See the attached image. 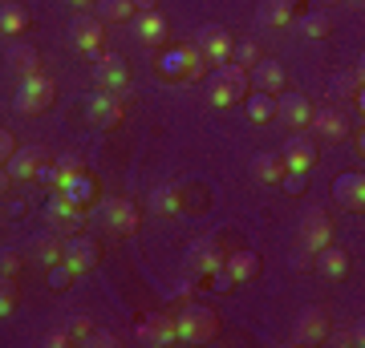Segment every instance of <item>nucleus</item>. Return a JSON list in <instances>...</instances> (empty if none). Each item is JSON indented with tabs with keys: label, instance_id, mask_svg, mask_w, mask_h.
<instances>
[{
	"label": "nucleus",
	"instance_id": "29",
	"mask_svg": "<svg viewBox=\"0 0 365 348\" xmlns=\"http://www.w3.org/2000/svg\"><path fill=\"white\" fill-rule=\"evenodd\" d=\"M0 33H4V37L29 33V9L25 4H16V0H4V4H0Z\"/></svg>",
	"mask_w": 365,
	"mask_h": 348
},
{
	"label": "nucleus",
	"instance_id": "45",
	"mask_svg": "<svg viewBox=\"0 0 365 348\" xmlns=\"http://www.w3.org/2000/svg\"><path fill=\"white\" fill-rule=\"evenodd\" d=\"M276 186H284L288 194H300V191H304V174H292V170H284V179L276 182Z\"/></svg>",
	"mask_w": 365,
	"mask_h": 348
},
{
	"label": "nucleus",
	"instance_id": "4",
	"mask_svg": "<svg viewBox=\"0 0 365 348\" xmlns=\"http://www.w3.org/2000/svg\"><path fill=\"white\" fill-rule=\"evenodd\" d=\"M53 102H57V85H53L49 73H29V78H21V90H16V114L37 117V114H45Z\"/></svg>",
	"mask_w": 365,
	"mask_h": 348
},
{
	"label": "nucleus",
	"instance_id": "50",
	"mask_svg": "<svg viewBox=\"0 0 365 348\" xmlns=\"http://www.w3.org/2000/svg\"><path fill=\"white\" fill-rule=\"evenodd\" d=\"M349 4H361V0H349Z\"/></svg>",
	"mask_w": 365,
	"mask_h": 348
},
{
	"label": "nucleus",
	"instance_id": "23",
	"mask_svg": "<svg viewBox=\"0 0 365 348\" xmlns=\"http://www.w3.org/2000/svg\"><path fill=\"white\" fill-rule=\"evenodd\" d=\"M223 275L232 284H248V280L260 275V255L256 251H232V255L223 259Z\"/></svg>",
	"mask_w": 365,
	"mask_h": 348
},
{
	"label": "nucleus",
	"instance_id": "7",
	"mask_svg": "<svg viewBox=\"0 0 365 348\" xmlns=\"http://www.w3.org/2000/svg\"><path fill=\"white\" fill-rule=\"evenodd\" d=\"M86 117H90L93 126H102V130H110V126H118L122 117H126V97L122 93H106V90H98L86 102Z\"/></svg>",
	"mask_w": 365,
	"mask_h": 348
},
{
	"label": "nucleus",
	"instance_id": "36",
	"mask_svg": "<svg viewBox=\"0 0 365 348\" xmlns=\"http://www.w3.org/2000/svg\"><path fill=\"white\" fill-rule=\"evenodd\" d=\"M61 251H66V243H61L57 235H37V243H33V255H37L45 268L61 263Z\"/></svg>",
	"mask_w": 365,
	"mask_h": 348
},
{
	"label": "nucleus",
	"instance_id": "31",
	"mask_svg": "<svg viewBox=\"0 0 365 348\" xmlns=\"http://www.w3.org/2000/svg\"><path fill=\"white\" fill-rule=\"evenodd\" d=\"M244 105H248V117L256 122V126H264V122H272V117H276V97H272V93L248 90V97H244Z\"/></svg>",
	"mask_w": 365,
	"mask_h": 348
},
{
	"label": "nucleus",
	"instance_id": "48",
	"mask_svg": "<svg viewBox=\"0 0 365 348\" xmlns=\"http://www.w3.org/2000/svg\"><path fill=\"white\" fill-rule=\"evenodd\" d=\"M9 182H13V174H9V170H4V162H0V194L9 191Z\"/></svg>",
	"mask_w": 365,
	"mask_h": 348
},
{
	"label": "nucleus",
	"instance_id": "47",
	"mask_svg": "<svg viewBox=\"0 0 365 348\" xmlns=\"http://www.w3.org/2000/svg\"><path fill=\"white\" fill-rule=\"evenodd\" d=\"M134 13H150V9H158V0H130Z\"/></svg>",
	"mask_w": 365,
	"mask_h": 348
},
{
	"label": "nucleus",
	"instance_id": "17",
	"mask_svg": "<svg viewBox=\"0 0 365 348\" xmlns=\"http://www.w3.org/2000/svg\"><path fill=\"white\" fill-rule=\"evenodd\" d=\"M223 259H227V251H223L215 239H195L191 243V268H195V275H215V271L223 268Z\"/></svg>",
	"mask_w": 365,
	"mask_h": 348
},
{
	"label": "nucleus",
	"instance_id": "3",
	"mask_svg": "<svg viewBox=\"0 0 365 348\" xmlns=\"http://www.w3.org/2000/svg\"><path fill=\"white\" fill-rule=\"evenodd\" d=\"M175 336H179V344H207L220 336V312L203 308V304H187L175 316Z\"/></svg>",
	"mask_w": 365,
	"mask_h": 348
},
{
	"label": "nucleus",
	"instance_id": "8",
	"mask_svg": "<svg viewBox=\"0 0 365 348\" xmlns=\"http://www.w3.org/2000/svg\"><path fill=\"white\" fill-rule=\"evenodd\" d=\"M102 219H106V227L114 235H134L138 231V206L130 203V199H118V194H110V199H102Z\"/></svg>",
	"mask_w": 365,
	"mask_h": 348
},
{
	"label": "nucleus",
	"instance_id": "33",
	"mask_svg": "<svg viewBox=\"0 0 365 348\" xmlns=\"http://www.w3.org/2000/svg\"><path fill=\"white\" fill-rule=\"evenodd\" d=\"M9 65H13L21 78H29V73H41V53L33 49V45H13V49H9Z\"/></svg>",
	"mask_w": 365,
	"mask_h": 348
},
{
	"label": "nucleus",
	"instance_id": "41",
	"mask_svg": "<svg viewBox=\"0 0 365 348\" xmlns=\"http://www.w3.org/2000/svg\"><path fill=\"white\" fill-rule=\"evenodd\" d=\"M81 344H90V348H114V344H118V336L110 332V328H98V324H93L90 336H86Z\"/></svg>",
	"mask_w": 365,
	"mask_h": 348
},
{
	"label": "nucleus",
	"instance_id": "6",
	"mask_svg": "<svg viewBox=\"0 0 365 348\" xmlns=\"http://www.w3.org/2000/svg\"><path fill=\"white\" fill-rule=\"evenodd\" d=\"M191 45L203 53V61L220 69V65L232 61V45H235V41H232V33H227L223 25H215V21H211V25H203L195 33V41H191Z\"/></svg>",
	"mask_w": 365,
	"mask_h": 348
},
{
	"label": "nucleus",
	"instance_id": "27",
	"mask_svg": "<svg viewBox=\"0 0 365 348\" xmlns=\"http://www.w3.org/2000/svg\"><path fill=\"white\" fill-rule=\"evenodd\" d=\"M61 194H66V199H69L73 206H81V211H86V206H90L93 199H98V182H93L90 170H78V174H73V179H69L66 186H61Z\"/></svg>",
	"mask_w": 365,
	"mask_h": 348
},
{
	"label": "nucleus",
	"instance_id": "26",
	"mask_svg": "<svg viewBox=\"0 0 365 348\" xmlns=\"http://www.w3.org/2000/svg\"><path fill=\"white\" fill-rule=\"evenodd\" d=\"M191 206V199L182 194V186H155L150 191V211L155 215H182Z\"/></svg>",
	"mask_w": 365,
	"mask_h": 348
},
{
	"label": "nucleus",
	"instance_id": "44",
	"mask_svg": "<svg viewBox=\"0 0 365 348\" xmlns=\"http://www.w3.org/2000/svg\"><path fill=\"white\" fill-rule=\"evenodd\" d=\"M90 328H93V320L86 316V312H78V316L69 320V332H73V340H86V336H90Z\"/></svg>",
	"mask_w": 365,
	"mask_h": 348
},
{
	"label": "nucleus",
	"instance_id": "25",
	"mask_svg": "<svg viewBox=\"0 0 365 348\" xmlns=\"http://www.w3.org/2000/svg\"><path fill=\"white\" fill-rule=\"evenodd\" d=\"M134 33H138V41L143 45H163L167 41V16L158 13V9H150V13H134Z\"/></svg>",
	"mask_w": 365,
	"mask_h": 348
},
{
	"label": "nucleus",
	"instance_id": "19",
	"mask_svg": "<svg viewBox=\"0 0 365 348\" xmlns=\"http://www.w3.org/2000/svg\"><path fill=\"white\" fill-rule=\"evenodd\" d=\"M78 170H86V167H81V158L78 154H66V158H53V162H45V167L37 170V179L45 182L49 191H61V186H66Z\"/></svg>",
	"mask_w": 365,
	"mask_h": 348
},
{
	"label": "nucleus",
	"instance_id": "32",
	"mask_svg": "<svg viewBox=\"0 0 365 348\" xmlns=\"http://www.w3.org/2000/svg\"><path fill=\"white\" fill-rule=\"evenodd\" d=\"M361 81H365V69H361V65H353L349 73H341V78L333 81V93H337V97L357 102V110H361Z\"/></svg>",
	"mask_w": 365,
	"mask_h": 348
},
{
	"label": "nucleus",
	"instance_id": "40",
	"mask_svg": "<svg viewBox=\"0 0 365 348\" xmlns=\"http://www.w3.org/2000/svg\"><path fill=\"white\" fill-rule=\"evenodd\" d=\"M41 344L45 348H69V344H78V340H73V332H69V324H61V328H49Z\"/></svg>",
	"mask_w": 365,
	"mask_h": 348
},
{
	"label": "nucleus",
	"instance_id": "37",
	"mask_svg": "<svg viewBox=\"0 0 365 348\" xmlns=\"http://www.w3.org/2000/svg\"><path fill=\"white\" fill-rule=\"evenodd\" d=\"M232 61L244 65V69H252V65L260 61V45H256V41H235L232 45Z\"/></svg>",
	"mask_w": 365,
	"mask_h": 348
},
{
	"label": "nucleus",
	"instance_id": "9",
	"mask_svg": "<svg viewBox=\"0 0 365 348\" xmlns=\"http://www.w3.org/2000/svg\"><path fill=\"white\" fill-rule=\"evenodd\" d=\"M329 243H333V223L325 219V211H309L300 219V255H317Z\"/></svg>",
	"mask_w": 365,
	"mask_h": 348
},
{
	"label": "nucleus",
	"instance_id": "30",
	"mask_svg": "<svg viewBox=\"0 0 365 348\" xmlns=\"http://www.w3.org/2000/svg\"><path fill=\"white\" fill-rule=\"evenodd\" d=\"M98 21L102 25H130L134 4L130 0H98Z\"/></svg>",
	"mask_w": 365,
	"mask_h": 348
},
{
	"label": "nucleus",
	"instance_id": "20",
	"mask_svg": "<svg viewBox=\"0 0 365 348\" xmlns=\"http://www.w3.org/2000/svg\"><path fill=\"white\" fill-rule=\"evenodd\" d=\"M102 41H106V25L98 16H78L73 21V45H78V53L93 57V53L102 49Z\"/></svg>",
	"mask_w": 365,
	"mask_h": 348
},
{
	"label": "nucleus",
	"instance_id": "22",
	"mask_svg": "<svg viewBox=\"0 0 365 348\" xmlns=\"http://www.w3.org/2000/svg\"><path fill=\"white\" fill-rule=\"evenodd\" d=\"M309 126H313L321 138H333V142H337V138H345V134H349V117L341 114L337 105H325V110H313Z\"/></svg>",
	"mask_w": 365,
	"mask_h": 348
},
{
	"label": "nucleus",
	"instance_id": "34",
	"mask_svg": "<svg viewBox=\"0 0 365 348\" xmlns=\"http://www.w3.org/2000/svg\"><path fill=\"white\" fill-rule=\"evenodd\" d=\"M297 28L304 33V37H313V41H325L329 33H333V21H329L325 13H300V16H297Z\"/></svg>",
	"mask_w": 365,
	"mask_h": 348
},
{
	"label": "nucleus",
	"instance_id": "14",
	"mask_svg": "<svg viewBox=\"0 0 365 348\" xmlns=\"http://www.w3.org/2000/svg\"><path fill=\"white\" fill-rule=\"evenodd\" d=\"M292 340H297V344H325V340H329V316H325V308H304V312H300L297 328H292Z\"/></svg>",
	"mask_w": 365,
	"mask_h": 348
},
{
	"label": "nucleus",
	"instance_id": "39",
	"mask_svg": "<svg viewBox=\"0 0 365 348\" xmlns=\"http://www.w3.org/2000/svg\"><path fill=\"white\" fill-rule=\"evenodd\" d=\"M21 268H25V259H21V251H13V247H4V251H0V275H9V280H16V275H21Z\"/></svg>",
	"mask_w": 365,
	"mask_h": 348
},
{
	"label": "nucleus",
	"instance_id": "38",
	"mask_svg": "<svg viewBox=\"0 0 365 348\" xmlns=\"http://www.w3.org/2000/svg\"><path fill=\"white\" fill-rule=\"evenodd\" d=\"M16 312V280L0 275V320H9Z\"/></svg>",
	"mask_w": 365,
	"mask_h": 348
},
{
	"label": "nucleus",
	"instance_id": "28",
	"mask_svg": "<svg viewBox=\"0 0 365 348\" xmlns=\"http://www.w3.org/2000/svg\"><path fill=\"white\" fill-rule=\"evenodd\" d=\"M317 271H321V275H329V280H341V275H345V271H349V251H341V247H321V251H317Z\"/></svg>",
	"mask_w": 365,
	"mask_h": 348
},
{
	"label": "nucleus",
	"instance_id": "46",
	"mask_svg": "<svg viewBox=\"0 0 365 348\" xmlns=\"http://www.w3.org/2000/svg\"><path fill=\"white\" fill-rule=\"evenodd\" d=\"M13 150H16L13 130H0V162H9V158H13Z\"/></svg>",
	"mask_w": 365,
	"mask_h": 348
},
{
	"label": "nucleus",
	"instance_id": "16",
	"mask_svg": "<svg viewBox=\"0 0 365 348\" xmlns=\"http://www.w3.org/2000/svg\"><path fill=\"white\" fill-rule=\"evenodd\" d=\"M138 340L150 344V348L179 344V336H175V316H143V320H138Z\"/></svg>",
	"mask_w": 365,
	"mask_h": 348
},
{
	"label": "nucleus",
	"instance_id": "18",
	"mask_svg": "<svg viewBox=\"0 0 365 348\" xmlns=\"http://www.w3.org/2000/svg\"><path fill=\"white\" fill-rule=\"evenodd\" d=\"M333 199H337L345 211H361V206H365V179H361V170H345V174L333 182Z\"/></svg>",
	"mask_w": 365,
	"mask_h": 348
},
{
	"label": "nucleus",
	"instance_id": "43",
	"mask_svg": "<svg viewBox=\"0 0 365 348\" xmlns=\"http://www.w3.org/2000/svg\"><path fill=\"white\" fill-rule=\"evenodd\" d=\"M69 284H73V271H69L66 263H53V268H49V288L61 292V288H69Z\"/></svg>",
	"mask_w": 365,
	"mask_h": 348
},
{
	"label": "nucleus",
	"instance_id": "15",
	"mask_svg": "<svg viewBox=\"0 0 365 348\" xmlns=\"http://www.w3.org/2000/svg\"><path fill=\"white\" fill-rule=\"evenodd\" d=\"M280 162H284V170H292V174H309V170H313V162H317V142L309 138V134L288 138Z\"/></svg>",
	"mask_w": 365,
	"mask_h": 348
},
{
	"label": "nucleus",
	"instance_id": "35",
	"mask_svg": "<svg viewBox=\"0 0 365 348\" xmlns=\"http://www.w3.org/2000/svg\"><path fill=\"white\" fill-rule=\"evenodd\" d=\"M252 174L260 182H280L284 179V162H280V154H256V162H252Z\"/></svg>",
	"mask_w": 365,
	"mask_h": 348
},
{
	"label": "nucleus",
	"instance_id": "49",
	"mask_svg": "<svg viewBox=\"0 0 365 348\" xmlns=\"http://www.w3.org/2000/svg\"><path fill=\"white\" fill-rule=\"evenodd\" d=\"M69 4H78V9H86V4H98V0H69Z\"/></svg>",
	"mask_w": 365,
	"mask_h": 348
},
{
	"label": "nucleus",
	"instance_id": "5",
	"mask_svg": "<svg viewBox=\"0 0 365 348\" xmlns=\"http://www.w3.org/2000/svg\"><path fill=\"white\" fill-rule=\"evenodd\" d=\"M90 61H93V81H98V90L122 93V97H126V90H130V69H126V61H122L118 53H106V49H98Z\"/></svg>",
	"mask_w": 365,
	"mask_h": 348
},
{
	"label": "nucleus",
	"instance_id": "24",
	"mask_svg": "<svg viewBox=\"0 0 365 348\" xmlns=\"http://www.w3.org/2000/svg\"><path fill=\"white\" fill-rule=\"evenodd\" d=\"M292 16H297V4H292V0H260L256 25L260 28H284V25H292Z\"/></svg>",
	"mask_w": 365,
	"mask_h": 348
},
{
	"label": "nucleus",
	"instance_id": "21",
	"mask_svg": "<svg viewBox=\"0 0 365 348\" xmlns=\"http://www.w3.org/2000/svg\"><path fill=\"white\" fill-rule=\"evenodd\" d=\"M49 162V154L45 150H13V158L4 162V170L13 174V182H33L37 179V170Z\"/></svg>",
	"mask_w": 365,
	"mask_h": 348
},
{
	"label": "nucleus",
	"instance_id": "42",
	"mask_svg": "<svg viewBox=\"0 0 365 348\" xmlns=\"http://www.w3.org/2000/svg\"><path fill=\"white\" fill-rule=\"evenodd\" d=\"M329 340L333 344H365V332H361V324H353V328H345V332H329Z\"/></svg>",
	"mask_w": 365,
	"mask_h": 348
},
{
	"label": "nucleus",
	"instance_id": "1",
	"mask_svg": "<svg viewBox=\"0 0 365 348\" xmlns=\"http://www.w3.org/2000/svg\"><path fill=\"white\" fill-rule=\"evenodd\" d=\"M248 90H252V85H248V69H244V65H235V61H227V65H220V69L211 73L207 102L215 105V110H227V105L244 102Z\"/></svg>",
	"mask_w": 365,
	"mask_h": 348
},
{
	"label": "nucleus",
	"instance_id": "12",
	"mask_svg": "<svg viewBox=\"0 0 365 348\" xmlns=\"http://www.w3.org/2000/svg\"><path fill=\"white\" fill-rule=\"evenodd\" d=\"M98 259H102V251H98V243L93 239H81V235H73L66 243V251H61V263H66L73 275H86V271L98 268Z\"/></svg>",
	"mask_w": 365,
	"mask_h": 348
},
{
	"label": "nucleus",
	"instance_id": "11",
	"mask_svg": "<svg viewBox=\"0 0 365 348\" xmlns=\"http://www.w3.org/2000/svg\"><path fill=\"white\" fill-rule=\"evenodd\" d=\"M45 219H49L53 227H61V231L78 235V231H81V223H86V211H81V206H73L61 191H53V194H49V203H45Z\"/></svg>",
	"mask_w": 365,
	"mask_h": 348
},
{
	"label": "nucleus",
	"instance_id": "13",
	"mask_svg": "<svg viewBox=\"0 0 365 348\" xmlns=\"http://www.w3.org/2000/svg\"><path fill=\"white\" fill-rule=\"evenodd\" d=\"M248 85H252V90H260V93H272V97H276V93H284L288 90L284 65H280V61H264V57H260V61L248 69Z\"/></svg>",
	"mask_w": 365,
	"mask_h": 348
},
{
	"label": "nucleus",
	"instance_id": "2",
	"mask_svg": "<svg viewBox=\"0 0 365 348\" xmlns=\"http://www.w3.org/2000/svg\"><path fill=\"white\" fill-rule=\"evenodd\" d=\"M155 69H158L163 81H199V78H207V61H203V53H199L195 45H175V49H167L155 61Z\"/></svg>",
	"mask_w": 365,
	"mask_h": 348
},
{
	"label": "nucleus",
	"instance_id": "10",
	"mask_svg": "<svg viewBox=\"0 0 365 348\" xmlns=\"http://www.w3.org/2000/svg\"><path fill=\"white\" fill-rule=\"evenodd\" d=\"M276 117L284 122L288 130H309V117H313V102L304 93H276Z\"/></svg>",
	"mask_w": 365,
	"mask_h": 348
}]
</instances>
